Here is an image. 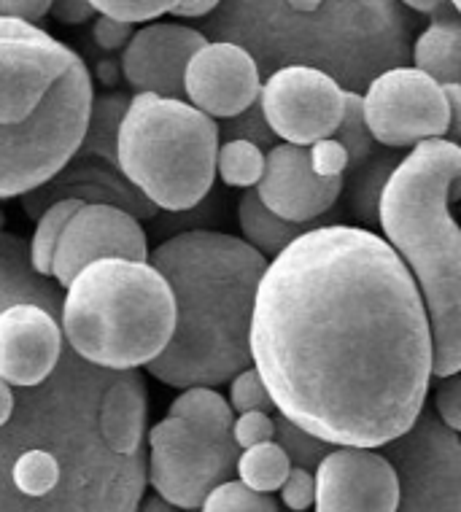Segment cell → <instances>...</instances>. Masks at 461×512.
I'll use <instances>...</instances> for the list:
<instances>
[{
  "mask_svg": "<svg viewBox=\"0 0 461 512\" xmlns=\"http://www.w3.org/2000/svg\"><path fill=\"white\" fill-rule=\"evenodd\" d=\"M275 410L329 445L381 448L424 410L432 332L402 256L367 227H308L267 262L249 329Z\"/></svg>",
  "mask_w": 461,
  "mask_h": 512,
  "instance_id": "1",
  "label": "cell"
},
{
  "mask_svg": "<svg viewBox=\"0 0 461 512\" xmlns=\"http://www.w3.org/2000/svg\"><path fill=\"white\" fill-rule=\"evenodd\" d=\"M208 41H232L259 73L311 65L343 89L410 62L416 19L399 0H219L203 17Z\"/></svg>",
  "mask_w": 461,
  "mask_h": 512,
  "instance_id": "2",
  "label": "cell"
},
{
  "mask_svg": "<svg viewBox=\"0 0 461 512\" xmlns=\"http://www.w3.org/2000/svg\"><path fill=\"white\" fill-rule=\"evenodd\" d=\"M176 302L168 345L149 375L173 386H222L251 364L249 329L257 283L267 259L235 235L213 230L178 232L149 251Z\"/></svg>",
  "mask_w": 461,
  "mask_h": 512,
  "instance_id": "3",
  "label": "cell"
},
{
  "mask_svg": "<svg viewBox=\"0 0 461 512\" xmlns=\"http://www.w3.org/2000/svg\"><path fill=\"white\" fill-rule=\"evenodd\" d=\"M92 76L71 46L36 22L0 17V200L63 168L92 108Z\"/></svg>",
  "mask_w": 461,
  "mask_h": 512,
  "instance_id": "4",
  "label": "cell"
},
{
  "mask_svg": "<svg viewBox=\"0 0 461 512\" xmlns=\"http://www.w3.org/2000/svg\"><path fill=\"white\" fill-rule=\"evenodd\" d=\"M386 176L378 197L383 240L408 265L432 332V375L461 370V230L451 205L461 195V149L426 138Z\"/></svg>",
  "mask_w": 461,
  "mask_h": 512,
  "instance_id": "5",
  "label": "cell"
},
{
  "mask_svg": "<svg viewBox=\"0 0 461 512\" xmlns=\"http://www.w3.org/2000/svg\"><path fill=\"white\" fill-rule=\"evenodd\" d=\"M176 302L149 262L106 256L73 275L60 302L71 351L103 370H141L168 345Z\"/></svg>",
  "mask_w": 461,
  "mask_h": 512,
  "instance_id": "6",
  "label": "cell"
},
{
  "mask_svg": "<svg viewBox=\"0 0 461 512\" xmlns=\"http://www.w3.org/2000/svg\"><path fill=\"white\" fill-rule=\"evenodd\" d=\"M219 124L184 98L130 95L116 130L119 168L160 211L203 203L216 181Z\"/></svg>",
  "mask_w": 461,
  "mask_h": 512,
  "instance_id": "7",
  "label": "cell"
},
{
  "mask_svg": "<svg viewBox=\"0 0 461 512\" xmlns=\"http://www.w3.org/2000/svg\"><path fill=\"white\" fill-rule=\"evenodd\" d=\"M127 103L130 95L122 89H111L92 98L87 130L68 162L49 181L19 195L22 211L30 219L36 221L44 208L65 197H76L84 203L116 205L133 213L138 221H149L160 213V208L122 173L116 159V130Z\"/></svg>",
  "mask_w": 461,
  "mask_h": 512,
  "instance_id": "8",
  "label": "cell"
},
{
  "mask_svg": "<svg viewBox=\"0 0 461 512\" xmlns=\"http://www.w3.org/2000/svg\"><path fill=\"white\" fill-rule=\"evenodd\" d=\"M240 448L189 418L168 415L149 432L146 483L176 510H200L205 494L235 472Z\"/></svg>",
  "mask_w": 461,
  "mask_h": 512,
  "instance_id": "9",
  "label": "cell"
},
{
  "mask_svg": "<svg viewBox=\"0 0 461 512\" xmlns=\"http://www.w3.org/2000/svg\"><path fill=\"white\" fill-rule=\"evenodd\" d=\"M381 448L397 472L399 510H461L459 432L421 410L405 432Z\"/></svg>",
  "mask_w": 461,
  "mask_h": 512,
  "instance_id": "10",
  "label": "cell"
},
{
  "mask_svg": "<svg viewBox=\"0 0 461 512\" xmlns=\"http://www.w3.org/2000/svg\"><path fill=\"white\" fill-rule=\"evenodd\" d=\"M362 106L375 143L386 149H410L426 138H445L451 127L443 84L413 65L389 68L370 79Z\"/></svg>",
  "mask_w": 461,
  "mask_h": 512,
  "instance_id": "11",
  "label": "cell"
},
{
  "mask_svg": "<svg viewBox=\"0 0 461 512\" xmlns=\"http://www.w3.org/2000/svg\"><path fill=\"white\" fill-rule=\"evenodd\" d=\"M346 89L311 65H286L259 87V111L275 138L311 146L335 133L343 116Z\"/></svg>",
  "mask_w": 461,
  "mask_h": 512,
  "instance_id": "12",
  "label": "cell"
},
{
  "mask_svg": "<svg viewBox=\"0 0 461 512\" xmlns=\"http://www.w3.org/2000/svg\"><path fill=\"white\" fill-rule=\"evenodd\" d=\"M57 294L44 289L0 308V378L19 386H38L63 356L65 337L54 316Z\"/></svg>",
  "mask_w": 461,
  "mask_h": 512,
  "instance_id": "13",
  "label": "cell"
},
{
  "mask_svg": "<svg viewBox=\"0 0 461 512\" xmlns=\"http://www.w3.org/2000/svg\"><path fill=\"white\" fill-rule=\"evenodd\" d=\"M313 483L319 512L399 510L397 472L378 448L332 445L313 469Z\"/></svg>",
  "mask_w": 461,
  "mask_h": 512,
  "instance_id": "14",
  "label": "cell"
},
{
  "mask_svg": "<svg viewBox=\"0 0 461 512\" xmlns=\"http://www.w3.org/2000/svg\"><path fill=\"white\" fill-rule=\"evenodd\" d=\"M106 256L146 262L149 238L133 213L122 211L116 205L84 203L65 221L63 232L57 238L52 278L65 289L81 267Z\"/></svg>",
  "mask_w": 461,
  "mask_h": 512,
  "instance_id": "15",
  "label": "cell"
},
{
  "mask_svg": "<svg viewBox=\"0 0 461 512\" xmlns=\"http://www.w3.org/2000/svg\"><path fill=\"white\" fill-rule=\"evenodd\" d=\"M262 87L257 62L232 41H205L187 62L184 95L211 119H230L254 106Z\"/></svg>",
  "mask_w": 461,
  "mask_h": 512,
  "instance_id": "16",
  "label": "cell"
},
{
  "mask_svg": "<svg viewBox=\"0 0 461 512\" xmlns=\"http://www.w3.org/2000/svg\"><path fill=\"white\" fill-rule=\"evenodd\" d=\"M346 176H319L311 165L308 146L275 143L265 154V170L254 184L259 200L286 221L316 224L337 203Z\"/></svg>",
  "mask_w": 461,
  "mask_h": 512,
  "instance_id": "17",
  "label": "cell"
},
{
  "mask_svg": "<svg viewBox=\"0 0 461 512\" xmlns=\"http://www.w3.org/2000/svg\"><path fill=\"white\" fill-rule=\"evenodd\" d=\"M208 38L195 27L157 22L135 30L122 49L119 71L138 92H157L162 98H184V71L189 57Z\"/></svg>",
  "mask_w": 461,
  "mask_h": 512,
  "instance_id": "18",
  "label": "cell"
},
{
  "mask_svg": "<svg viewBox=\"0 0 461 512\" xmlns=\"http://www.w3.org/2000/svg\"><path fill=\"white\" fill-rule=\"evenodd\" d=\"M146 383L138 370H114L98 407V429L106 448L116 456H133L146 434Z\"/></svg>",
  "mask_w": 461,
  "mask_h": 512,
  "instance_id": "19",
  "label": "cell"
},
{
  "mask_svg": "<svg viewBox=\"0 0 461 512\" xmlns=\"http://www.w3.org/2000/svg\"><path fill=\"white\" fill-rule=\"evenodd\" d=\"M413 68L440 84H461V25L459 19H435L410 44Z\"/></svg>",
  "mask_w": 461,
  "mask_h": 512,
  "instance_id": "20",
  "label": "cell"
},
{
  "mask_svg": "<svg viewBox=\"0 0 461 512\" xmlns=\"http://www.w3.org/2000/svg\"><path fill=\"white\" fill-rule=\"evenodd\" d=\"M238 224L243 230V240L254 246L265 259H273L284 246H289L300 232H305L313 224H302V221H286L275 216L262 200H259L257 189L249 186L243 189L238 203Z\"/></svg>",
  "mask_w": 461,
  "mask_h": 512,
  "instance_id": "21",
  "label": "cell"
},
{
  "mask_svg": "<svg viewBox=\"0 0 461 512\" xmlns=\"http://www.w3.org/2000/svg\"><path fill=\"white\" fill-rule=\"evenodd\" d=\"M168 415H181L216 437H230L235 410L213 386H187L168 407Z\"/></svg>",
  "mask_w": 461,
  "mask_h": 512,
  "instance_id": "22",
  "label": "cell"
},
{
  "mask_svg": "<svg viewBox=\"0 0 461 512\" xmlns=\"http://www.w3.org/2000/svg\"><path fill=\"white\" fill-rule=\"evenodd\" d=\"M292 461L284 453V448L275 440L257 442L249 448H240L238 461H235V475L246 486L262 494H273L281 488L284 477L289 475Z\"/></svg>",
  "mask_w": 461,
  "mask_h": 512,
  "instance_id": "23",
  "label": "cell"
},
{
  "mask_svg": "<svg viewBox=\"0 0 461 512\" xmlns=\"http://www.w3.org/2000/svg\"><path fill=\"white\" fill-rule=\"evenodd\" d=\"M84 200H76V197H65V200H57L49 208L41 211V216L36 219V232L30 238V246H27V254H30V265L38 275H46L52 278V256L54 246H57V238L63 232L65 221L71 219L73 213L79 211Z\"/></svg>",
  "mask_w": 461,
  "mask_h": 512,
  "instance_id": "24",
  "label": "cell"
},
{
  "mask_svg": "<svg viewBox=\"0 0 461 512\" xmlns=\"http://www.w3.org/2000/svg\"><path fill=\"white\" fill-rule=\"evenodd\" d=\"M265 170V149L246 138H230L216 151V176L227 186L249 189Z\"/></svg>",
  "mask_w": 461,
  "mask_h": 512,
  "instance_id": "25",
  "label": "cell"
},
{
  "mask_svg": "<svg viewBox=\"0 0 461 512\" xmlns=\"http://www.w3.org/2000/svg\"><path fill=\"white\" fill-rule=\"evenodd\" d=\"M394 168L389 154H373L362 165L351 168L354 181H351V208L364 224H378V197L386 184V176Z\"/></svg>",
  "mask_w": 461,
  "mask_h": 512,
  "instance_id": "26",
  "label": "cell"
},
{
  "mask_svg": "<svg viewBox=\"0 0 461 512\" xmlns=\"http://www.w3.org/2000/svg\"><path fill=\"white\" fill-rule=\"evenodd\" d=\"M348 154V170L362 165L364 159L375 154V138L370 133V127L364 122V106H362V92L356 89H346V98H343V116L340 124L332 133Z\"/></svg>",
  "mask_w": 461,
  "mask_h": 512,
  "instance_id": "27",
  "label": "cell"
},
{
  "mask_svg": "<svg viewBox=\"0 0 461 512\" xmlns=\"http://www.w3.org/2000/svg\"><path fill=\"white\" fill-rule=\"evenodd\" d=\"M200 510L205 512H278L281 504L270 494L254 491L243 480H222L205 494Z\"/></svg>",
  "mask_w": 461,
  "mask_h": 512,
  "instance_id": "28",
  "label": "cell"
},
{
  "mask_svg": "<svg viewBox=\"0 0 461 512\" xmlns=\"http://www.w3.org/2000/svg\"><path fill=\"white\" fill-rule=\"evenodd\" d=\"M273 426H275L273 440L284 448V453L289 456V461H292L294 467H305L313 472L316 464L324 459V453L332 448L329 442L319 440L316 434L305 432L302 426L289 421V418L278 413V410H275L273 415Z\"/></svg>",
  "mask_w": 461,
  "mask_h": 512,
  "instance_id": "29",
  "label": "cell"
},
{
  "mask_svg": "<svg viewBox=\"0 0 461 512\" xmlns=\"http://www.w3.org/2000/svg\"><path fill=\"white\" fill-rule=\"evenodd\" d=\"M230 407L235 413H246V410H265L273 413L275 405L270 394H267L265 383L254 370V364L243 367L230 378Z\"/></svg>",
  "mask_w": 461,
  "mask_h": 512,
  "instance_id": "30",
  "label": "cell"
},
{
  "mask_svg": "<svg viewBox=\"0 0 461 512\" xmlns=\"http://www.w3.org/2000/svg\"><path fill=\"white\" fill-rule=\"evenodd\" d=\"M92 9L122 22H151L173 9L176 0H89Z\"/></svg>",
  "mask_w": 461,
  "mask_h": 512,
  "instance_id": "31",
  "label": "cell"
},
{
  "mask_svg": "<svg viewBox=\"0 0 461 512\" xmlns=\"http://www.w3.org/2000/svg\"><path fill=\"white\" fill-rule=\"evenodd\" d=\"M219 135H227V138H246V141H254L257 146H273L275 135L270 133L265 116L259 111V103L249 106L246 111H240L238 116H230L224 119V130L219 127Z\"/></svg>",
  "mask_w": 461,
  "mask_h": 512,
  "instance_id": "32",
  "label": "cell"
},
{
  "mask_svg": "<svg viewBox=\"0 0 461 512\" xmlns=\"http://www.w3.org/2000/svg\"><path fill=\"white\" fill-rule=\"evenodd\" d=\"M273 434V415L265 413V410H246V413L235 415V421H232V440L238 448L273 440Z\"/></svg>",
  "mask_w": 461,
  "mask_h": 512,
  "instance_id": "33",
  "label": "cell"
},
{
  "mask_svg": "<svg viewBox=\"0 0 461 512\" xmlns=\"http://www.w3.org/2000/svg\"><path fill=\"white\" fill-rule=\"evenodd\" d=\"M281 499H284V507L294 512L311 510L313 496H316V483H313V472L305 467H289V475L284 477L281 483Z\"/></svg>",
  "mask_w": 461,
  "mask_h": 512,
  "instance_id": "34",
  "label": "cell"
},
{
  "mask_svg": "<svg viewBox=\"0 0 461 512\" xmlns=\"http://www.w3.org/2000/svg\"><path fill=\"white\" fill-rule=\"evenodd\" d=\"M311 154V165L316 168L319 176H346L348 173V154L340 143L329 135V138H319L308 146Z\"/></svg>",
  "mask_w": 461,
  "mask_h": 512,
  "instance_id": "35",
  "label": "cell"
},
{
  "mask_svg": "<svg viewBox=\"0 0 461 512\" xmlns=\"http://www.w3.org/2000/svg\"><path fill=\"white\" fill-rule=\"evenodd\" d=\"M435 407L440 421L445 426H451L453 432L461 429V383L459 372H451V375H443L437 378L435 389Z\"/></svg>",
  "mask_w": 461,
  "mask_h": 512,
  "instance_id": "36",
  "label": "cell"
},
{
  "mask_svg": "<svg viewBox=\"0 0 461 512\" xmlns=\"http://www.w3.org/2000/svg\"><path fill=\"white\" fill-rule=\"evenodd\" d=\"M133 33V22H122V19L106 17V14H100V17L95 19V25H92L95 44H98L103 52H122Z\"/></svg>",
  "mask_w": 461,
  "mask_h": 512,
  "instance_id": "37",
  "label": "cell"
},
{
  "mask_svg": "<svg viewBox=\"0 0 461 512\" xmlns=\"http://www.w3.org/2000/svg\"><path fill=\"white\" fill-rule=\"evenodd\" d=\"M49 6H52V0H0V17L41 22L49 14Z\"/></svg>",
  "mask_w": 461,
  "mask_h": 512,
  "instance_id": "38",
  "label": "cell"
},
{
  "mask_svg": "<svg viewBox=\"0 0 461 512\" xmlns=\"http://www.w3.org/2000/svg\"><path fill=\"white\" fill-rule=\"evenodd\" d=\"M49 14L63 25H81V22H89L95 17V9L89 0H52Z\"/></svg>",
  "mask_w": 461,
  "mask_h": 512,
  "instance_id": "39",
  "label": "cell"
},
{
  "mask_svg": "<svg viewBox=\"0 0 461 512\" xmlns=\"http://www.w3.org/2000/svg\"><path fill=\"white\" fill-rule=\"evenodd\" d=\"M413 14H429L432 19H459V9H453L448 0H399Z\"/></svg>",
  "mask_w": 461,
  "mask_h": 512,
  "instance_id": "40",
  "label": "cell"
},
{
  "mask_svg": "<svg viewBox=\"0 0 461 512\" xmlns=\"http://www.w3.org/2000/svg\"><path fill=\"white\" fill-rule=\"evenodd\" d=\"M216 6H219V0H176L168 14H173L176 19H203Z\"/></svg>",
  "mask_w": 461,
  "mask_h": 512,
  "instance_id": "41",
  "label": "cell"
},
{
  "mask_svg": "<svg viewBox=\"0 0 461 512\" xmlns=\"http://www.w3.org/2000/svg\"><path fill=\"white\" fill-rule=\"evenodd\" d=\"M98 76L106 87H114L116 79H119V65L114 60H103L98 65Z\"/></svg>",
  "mask_w": 461,
  "mask_h": 512,
  "instance_id": "42",
  "label": "cell"
},
{
  "mask_svg": "<svg viewBox=\"0 0 461 512\" xmlns=\"http://www.w3.org/2000/svg\"><path fill=\"white\" fill-rule=\"evenodd\" d=\"M138 507H141V510H146V512H154V510H162V512L176 510V507H173V504H170V502H165L162 496H154V499H149V502H141V504H138Z\"/></svg>",
  "mask_w": 461,
  "mask_h": 512,
  "instance_id": "43",
  "label": "cell"
},
{
  "mask_svg": "<svg viewBox=\"0 0 461 512\" xmlns=\"http://www.w3.org/2000/svg\"><path fill=\"white\" fill-rule=\"evenodd\" d=\"M448 3H451L453 9H461V0H448Z\"/></svg>",
  "mask_w": 461,
  "mask_h": 512,
  "instance_id": "44",
  "label": "cell"
}]
</instances>
